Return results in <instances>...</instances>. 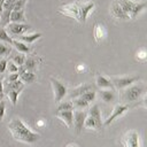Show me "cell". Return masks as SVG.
I'll return each mask as SVG.
<instances>
[{"label":"cell","instance_id":"6da1fadb","mask_svg":"<svg viewBox=\"0 0 147 147\" xmlns=\"http://www.w3.org/2000/svg\"><path fill=\"white\" fill-rule=\"evenodd\" d=\"M8 129L10 133L13 134V137L16 140L22 141V142L33 144L40 138L38 133L31 131L20 118H13L8 124Z\"/></svg>","mask_w":147,"mask_h":147},{"label":"cell","instance_id":"7a4b0ae2","mask_svg":"<svg viewBox=\"0 0 147 147\" xmlns=\"http://www.w3.org/2000/svg\"><path fill=\"white\" fill-rule=\"evenodd\" d=\"M146 93V86L144 84H131L130 86L125 87L122 93V100L125 103L134 102L144 96Z\"/></svg>","mask_w":147,"mask_h":147},{"label":"cell","instance_id":"3957f363","mask_svg":"<svg viewBox=\"0 0 147 147\" xmlns=\"http://www.w3.org/2000/svg\"><path fill=\"white\" fill-rule=\"evenodd\" d=\"M49 80H51V84H52V87H53V92H54V100H55V102L59 103L67 95L68 88L63 83H61L59 79H56L54 77H51Z\"/></svg>","mask_w":147,"mask_h":147},{"label":"cell","instance_id":"277c9868","mask_svg":"<svg viewBox=\"0 0 147 147\" xmlns=\"http://www.w3.org/2000/svg\"><path fill=\"white\" fill-rule=\"evenodd\" d=\"M113 86L117 90H122L125 88L127 86H130L131 84H134L136 82H138L140 79V77L138 76H123V77H111L109 78Z\"/></svg>","mask_w":147,"mask_h":147},{"label":"cell","instance_id":"5b68a950","mask_svg":"<svg viewBox=\"0 0 147 147\" xmlns=\"http://www.w3.org/2000/svg\"><path fill=\"white\" fill-rule=\"evenodd\" d=\"M77 5H78V15H79L78 22L85 23L88 13L94 8V2L93 1H77Z\"/></svg>","mask_w":147,"mask_h":147},{"label":"cell","instance_id":"8992f818","mask_svg":"<svg viewBox=\"0 0 147 147\" xmlns=\"http://www.w3.org/2000/svg\"><path fill=\"white\" fill-rule=\"evenodd\" d=\"M6 31L9 32L11 36H22L23 33H25L28 30L31 29V25L26 24V23H8L6 25Z\"/></svg>","mask_w":147,"mask_h":147},{"label":"cell","instance_id":"52a82bcc","mask_svg":"<svg viewBox=\"0 0 147 147\" xmlns=\"http://www.w3.org/2000/svg\"><path fill=\"white\" fill-rule=\"evenodd\" d=\"M123 147H139V134L137 131L134 130H131V131H127L122 140H121Z\"/></svg>","mask_w":147,"mask_h":147},{"label":"cell","instance_id":"ba28073f","mask_svg":"<svg viewBox=\"0 0 147 147\" xmlns=\"http://www.w3.org/2000/svg\"><path fill=\"white\" fill-rule=\"evenodd\" d=\"M87 116V113L84 111V110H75L74 111V119H72V125H74V129H75V132L78 134L80 133V131L83 130L84 127V122H85V118Z\"/></svg>","mask_w":147,"mask_h":147},{"label":"cell","instance_id":"9c48e42d","mask_svg":"<svg viewBox=\"0 0 147 147\" xmlns=\"http://www.w3.org/2000/svg\"><path fill=\"white\" fill-rule=\"evenodd\" d=\"M129 108H130V106L126 103V105H116L115 107H114V109H113V111H111V114H110V116L105 121V123H103V125H109L110 123H113V121L114 119H116L117 117H119V116H122L126 110H129Z\"/></svg>","mask_w":147,"mask_h":147},{"label":"cell","instance_id":"30bf717a","mask_svg":"<svg viewBox=\"0 0 147 147\" xmlns=\"http://www.w3.org/2000/svg\"><path fill=\"white\" fill-rule=\"evenodd\" d=\"M60 13L63 14V15H67V16H70V17H74L76 18L77 21L79 20V15H78V5H77V1L76 2H72V3H67V5H63L62 8L60 9Z\"/></svg>","mask_w":147,"mask_h":147},{"label":"cell","instance_id":"8fae6325","mask_svg":"<svg viewBox=\"0 0 147 147\" xmlns=\"http://www.w3.org/2000/svg\"><path fill=\"white\" fill-rule=\"evenodd\" d=\"M110 11H111L113 16L116 17V18H118V20H123V21H127V20H130L129 15H126V14L124 13V10L122 9V7L119 6V3H118L117 0L113 1L111 7H110Z\"/></svg>","mask_w":147,"mask_h":147},{"label":"cell","instance_id":"7c38bea8","mask_svg":"<svg viewBox=\"0 0 147 147\" xmlns=\"http://www.w3.org/2000/svg\"><path fill=\"white\" fill-rule=\"evenodd\" d=\"M90 90H93V86H92L91 84H82V85H79V86H77V87H75V88H71L67 94H68V96L72 100V99H75V98L80 96L83 93H85L86 91H90Z\"/></svg>","mask_w":147,"mask_h":147},{"label":"cell","instance_id":"4fadbf2b","mask_svg":"<svg viewBox=\"0 0 147 147\" xmlns=\"http://www.w3.org/2000/svg\"><path fill=\"white\" fill-rule=\"evenodd\" d=\"M57 118H60L68 127H72V119H74V110H62L55 111Z\"/></svg>","mask_w":147,"mask_h":147},{"label":"cell","instance_id":"5bb4252c","mask_svg":"<svg viewBox=\"0 0 147 147\" xmlns=\"http://www.w3.org/2000/svg\"><path fill=\"white\" fill-rule=\"evenodd\" d=\"M40 62L39 59H37L36 56H29V57H25V61L23 63V67L26 71H31V72H34L37 70V67H38V63Z\"/></svg>","mask_w":147,"mask_h":147},{"label":"cell","instance_id":"9a60e30c","mask_svg":"<svg viewBox=\"0 0 147 147\" xmlns=\"http://www.w3.org/2000/svg\"><path fill=\"white\" fill-rule=\"evenodd\" d=\"M99 94H100L101 100H102L103 102H106V103L114 102L115 99H116V94H115V92H114L111 88H108V90H100Z\"/></svg>","mask_w":147,"mask_h":147},{"label":"cell","instance_id":"2e32d148","mask_svg":"<svg viewBox=\"0 0 147 147\" xmlns=\"http://www.w3.org/2000/svg\"><path fill=\"white\" fill-rule=\"evenodd\" d=\"M93 36H94V39L96 40V42H100L105 39L106 37V29L102 24L100 23H96L94 25V29H93Z\"/></svg>","mask_w":147,"mask_h":147},{"label":"cell","instance_id":"e0dca14e","mask_svg":"<svg viewBox=\"0 0 147 147\" xmlns=\"http://www.w3.org/2000/svg\"><path fill=\"white\" fill-rule=\"evenodd\" d=\"M25 23V16H24V10H11L10 17H9V23Z\"/></svg>","mask_w":147,"mask_h":147},{"label":"cell","instance_id":"ac0fdd59","mask_svg":"<svg viewBox=\"0 0 147 147\" xmlns=\"http://www.w3.org/2000/svg\"><path fill=\"white\" fill-rule=\"evenodd\" d=\"M95 84L100 88H113L114 87L113 84H111V82H110V79L107 78V77H105V76H102V75H96V77H95Z\"/></svg>","mask_w":147,"mask_h":147},{"label":"cell","instance_id":"d6986e66","mask_svg":"<svg viewBox=\"0 0 147 147\" xmlns=\"http://www.w3.org/2000/svg\"><path fill=\"white\" fill-rule=\"evenodd\" d=\"M87 115H88V116H91V117H93L100 126H102V125H103V124H102V121H101V111H100V108H99V106H98V105H93V106L88 109Z\"/></svg>","mask_w":147,"mask_h":147},{"label":"cell","instance_id":"ffe728a7","mask_svg":"<svg viewBox=\"0 0 147 147\" xmlns=\"http://www.w3.org/2000/svg\"><path fill=\"white\" fill-rule=\"evenodd\" d=\"M24 88V84L17 79L15 82H6L3 85V93L10 91V90H23Z\"/></svg>","mask_w":147,"mask_h":147},{"label":"cell","instance_id":"44dd1931","mask_svg":"<svg viewBox=\"0 0 147 147\" xmlns=\"http://www.w3.org/2000/svg\"><path fill=\"white\" fill-rule=\"evenodd\" d=\"M42 34L40 32H37V33H32V34H22V36H18V40L24 42V44H32L37 39H39Z\"/></svg>","mask_w":147,"mask_h":147},{"label":"cell","instance_id":"7402d4cb","mask_svg":"<svg viewBox=\"0 0 147 147\" xmlns=\"http://www.w3.org/2000/svg\"><path fill=\"white\" fill-rule=\"evenodd\" d=\"M146 8V2L142 1V2H133V6H132V9H131V13H130V18H136L138 16V14H140L141 10H144Z\"/></svg>","mask_w":147,"mask_h":147},{"label":"cell","instance_id":"603a6c76","mask_svg":"<svg viewBox=\"0 0 147 147\" xmlns=\"http://www.w3.org/2000/svg\"><path fill=\"white\" fill-rule=\"evenodd\" d=\"M11 45H13V46L16 48V51L20 52V53L29 54V53L31 52V48H30L26 44H24V42H22V41H20V40H14V39H13Z\"/></svg>","mask_w":147,"mask_h":147},{"label":"cell","instance_id":"cb8c5ba5","mask_svg":"<svg viewBox=\"0 0 147 147\" xmlns=\"http://www.w3.org/2000/svg\"><path fill=\"white\" fill-rule=\"evenodd\" d=\"M37 79V76L34 72H31V71H25L23 72L21 76H20V80L24 84H32L34 80Z\"/></svg>","mask_w":147,"mask_h":147},{"label":"cell","instance_id":"d4e9b609","mask_svg":"<svg viewBox=\"0 0 147 147\" xmlns=\"http://www.w3.org/2000/svg\"><path fill=\"white\" fill-rule=\"evenodd\" d=\"M84 127H86V129H93V130H101L102 126H100L93 117H91V116L87 115L86 118H85V122H84Z\"/></svg>","mask_w":147,"mask_h":147},{"label":"cell","instance_id":"484cf974","mask_svg":"<svg viewBox=\"0 0 147 147\" xmlns=\"http://www.w3.org/2000/svg\"><path fill=\"white\" fill-rule=\"evenodd\" d=\"M72 106H74V108H76V109H79V110H83V109H85V108H87L88 107V102H86L84 99H82L80 96H78V98H75V99H72Z\"/></svg>","mask_w":147,"mask_h":147},{"label":"cell","instance_id":"4316f807","mask_svg":"<svg viewBox=\"0 0 147 147\" xmlns=\"http://www.w3.org/2000/svg\"><path fill=\"white\" fill-rule=\"evenodd\" d=\"M117 1H118L119 6L122 7V9L124 10V13L126 15H130L131 9H132V6H133V1H131V0H117Z\"/></svg>","mask_w":147,"mask_h":147},{"label":"cell","instance_id":"83f0119b","mask_svg":"<svg viewBox=\"0 0 147 147\" xmlns=\"http://www.w3.org/2000/svg\"><path fill=\"white\" fill-rule=\"evenodd\" d=\"M21 92H22V90H10V91L6 92L5 94H7L8 99H9L10 102L13 103V106H15L16 102H17V98H18V95H20Z\"/></svg>","mask_w":147,"mask_h":147},{"label":"cell","instance_id":"f1b7e54d","mask_svg":"<svg viewBox=\"0 0 147 147\" xmlns=\"http://www.w3.org/2000/svg\"><path fill=\"white\" fill-rule=\"evenodd\" d=\"M11 61L16 64V65H23V63H24V61H25V55L23 54V53H20V52H17V53H15V54H13L11 55Z\"/></svg>","mask_w":147,"mask_h":147},{"label":"cell","instance_id":"f546056e","mask_svg":"<svg viewBox=\"0 0 147 147\" xmlns=\"http://www.w3.org/2000/svg\"><path fill=\"white\" fill-rule=\"evenodd\" d=\"M0 41L7 42L9 45H11V41H13V38L8 34V32L6 31V29L3 26H0Z\"/></svg>","mask_w":147,"mask_h":147},{"label":"cell","instance_id":"4dcf8cb0","mask_svg":"<svg viewBox=\"0 0 147 147\" xmlns=\"http://www.w3.org/2000/svg\"><path fill=\"white\" fill-rule=\"evenodd\" d=\"M95 96H96V92L94 91V90H90V91H86L85 93H83L82 95H80V98L82 99H84L86 102H92V101H94L95 100Z\"/></svg>","mask_w":147,"mask_h":147},{"label":"cell","instance_id":"1f68e13d","mask_svg":"<svg viewBox=\"0 0 147 147\" xmlns=\"http://www.w3.org/2000/svg\"><path fill=\"white\" fill-rule=\"evenodd\" d=\"M10 13L11 10H8V9H3L1 15H0V21H1V25L2 26H6L8 23H9V17H10Z\"/></svg>","mask_w":147,"mask_h":147},{"label":"cell","instance_id":"d6a6232c","mask_svg":"<svg viewBox=\"0 0 147 147\" xmlns=\"http://www.w3.org/2000/svg\"><path fill=\"white\" fill-rule=\"evenodd\" d=\"M62 110H74L72 102L71 101L59 102V106L56 107V111H62Z\"/></svg>","mask_w":147,"mask_h":147},{"label":"cell","instance_id":"836d02e7","mask_svg":"<svg viewBox=\"0 0 147 147\" xmlns=\"http://www.w3.org/2000/svg\"><path fill=\"white\" fill-rule=\"evenodd\" d=\"M10 52H11L10 46H8V45L3 44L2 41H0V57H1V56H7V55H9Z\"/></svg>","mask_w":147,"mask_h":147},{"label":"cell","instance_id":"e575fe53","mask_svg":"<svg viewBox=\"0 0 147 147\" xmlns=\"http://www.w3.org/2000/svg\"><path fill=\"white\" fill-rule=\"evenodd\" d=\"M26 3V0H16L13 5V10H22Z\"/></svg>","mask_w":147,"mask_h":147},{"label":"cell","instance_id":"d590c367","mask_svg":"<svg viewBox=\"0 0 147 147\" xmlns=\"http://www.w3.org/2000/svg\"><path fill=\"white\" fill-rule=\"evenodd\" d=\"M7 70L9 71V74H13V72H17L18 70V65H16L11 60L7 62Z\"/></svg>","mask_w":147,"mask_h":147},{"label":"cell","instance_id":"8d00e7d4","mask_svg":"<svg viewBox=\"0 0 147 147\" xmlns=\"http://www.w3.org/2000/svg\"><path fill=\"white\" fill-rule=\"evenodd\" d=\"M146 57H147V53H146L145 48H141L140 51H138V53H137V59H138V60H140V61H145Z\"/></svg>","mask_w":147,"mask_h":147},{"label":"cell","instance_id":"74e56055","mask_svg":"<svg viewBox=\"0 0 147 147\" xmlns=\"http://www.w3.org/2000/svg\"><path fill=\"white\" fill-rule=\"evenodd\" d=\"M7 62H8L7 59H1L0 60V75H2L7 70Z\"/></svg>","mask_w":147,"mask_h":147},{"label":"cell","instance_id":"f35d334b","mask_svg":"<svg viewBox=\"0 0 147 147\" xmlns=\"http://www.w3.org/2000/svg\"><path fill=\"white\" fill-rule=\"evenodd\" d=\"M5 111H6V102H5L3 100H1V101H0V122L3 119Z\"/></svg>","mask_w":147,"mask_h":147},{"label":"cell","instance_id":"ab89813d","mask_svg":"<svg viewBox=\"0 0 147 147\" xmlns=\"http://www.w3.org/2000/svg\"><path fill=\"white\" fill-rule=\"evenodd\" d=\"M17 79H20V75H18L17 72H13V74H9V75H8L6 82H15V80H17Z\"/></svg>","mask_w":147,"mask_h":147},{"label":"cell","instance_id":"60d3db41","mask_svg":"<svg viewBox=\"0 0 147 147\" xmlns=\"http://www.w3.org/2000/svg\"><path fill=\"white\" fill-rule=\"evenodd\" d=\"M3 96H5V93H3V84L0 80V101L3 100Z\"/></svg>","mask_w":147,"mask_h":147},{"label":"cell","instance_id":"b9f144b4","mask_svg":"<svg viewBox=\"0 0 147 147\" xmlns=\"http://www.w3.org/2000/svg\"><path fill=\"white\" fill-rule=\"evenodd\" d=\"M76 70H77V72H84L85 71V65L84 64H78L76 67Z\"/></svg>","mask_w":147,"mask_h":147},{"label":"cell","instance_id":"7bdbcfd3","mask_svg":"<svg viewBox=\"0 0 147 147\" xmlns=\"http://www.w3.org/2000/svg\"><path fill=\"white\" fill-rule=\"evenodd\" d=\"M44 124H45V121H42V119L37 122V125H38V126H44Z\"/></svg>","mask_w":147,"mask_h":147},{"label":"cell","instance_id":"ee69618b","mask_svg":"<svg viewBox=\"0 0 147 147\" xmlns=\"http://www.w3.org/2000/svg\"><path fill=\"white\" fill-rule=\"evenodd\" d=\"M65 147H78V145H77V144H74V142H71V144H68Z\"/></svg>","mask_w":147,"mask_h":147}]
</instances>
